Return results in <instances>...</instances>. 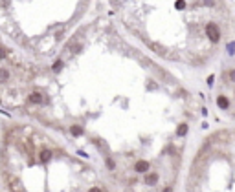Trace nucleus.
Listing matches in <instances>:
<instances>
[{
	"mask_svg": "<svg viewBox=\"0 0 235 192\" xmlns=\"http://www.w3.org/2000/svg\"><path fill=\"white\" fill-rule=\"evenodd\" d=\"M28 101H29L31 104H40V103H44V93L39 92V90H35V92H31V93L28 95Z\"/></svg>",
	"mask_w": 235,
	"mask_h": 192,
	"instance_id": "nucleus-1",
	"label": "nucleus"
},
{
	"mask_svg": "<svg viewBox=\"0 0 235 192\" xmlns=\"http://www.w3.org/2000/svg\"><path fill=\"white\" fill-rule=\"evenodd\" d=\"M134 172L147 174L149 172V161H145V159H138V161L134 163Z\"/></svg>",
	"mask_w": 235,
	"mask_h": 192,
	"instance_id": "nucleus-2",
	"label": "nucleus"
},
{
	"mask_svg": "<svg viewBox=\"0 0 235 192\" xmlns=\"http://www.w3.org/2000/svg\"><path fill=\"white\" fill-rule=\"evenodd\" d=\"M158 179H160V174H158V172H147V174H145V183H147L149 187H154V185L158 183Z\"/></svg>",
	"mask_w": 235,
	"mask_h": 192,
	"instance_id": "nucleus-3",
	"label": "nucleus"
},
{
	"mask_svg": "<svg viewBox=\"0 0 235 192\" xmlns=\"http://www.w3.org/2000/svg\"><path fill=\"white\" fill-rule=\"evenodd\" d=\"M187 132H189V124L187 123H180L176 126V137H186Z\"/></svg>",
	"mask_w": 235,
	"mask_h": 192,
	"instance_id": "nucleus-4",
	"label": "nucleus"
},
{
	"mask_svg": "<svg viewBox=\"0 0 235 192\" xmlns=\"http://www.w3.org/2000/svg\"><path fill=\"white\" fill-rule=\"evenodd\" d=\"M39 157H40V161H42V163L50 161V159H51V150H48V148H46V150H40Z\"/></svg>",
	"mask_w": 235,
	"mask_h": 192,
	"instance_id": "nucleus-5",
	"label": "nucleus"
},
{
	"mask_svg": "<svg viewBox=\"0 0 235 192\" xmlns=\"http://www.w3.org/2000/svg\"><path fill=\"white\" fill-rule=\"evenodd\" d=\"M83 126H79V124H73V126H70V134L72 135H83Z\"/></svg>",
	"mask_w": 235,
	"mask_h": 192,
	"instance_id": "nucleus-6",
	"label": "nucleus"
},
{
	"mask_svg": "<svg viewBox=\"0 0 235 192\" xmlns=\"http://www.w3.org/2000/svg\"><path fill=\"white\" fill-rule=\"evenodd\" d=\"M9 79V71L4 68V70H0V81H7Z\"/></svg>",
	"mask_w": 235,
	"mask_h": 192,
	"instance_id": "nucleus-7",
	"label": "nucleus"
},
{
	"mask_svg": "<svg viewBox=\"0 0 235 192\" xmlns=\"http://www.w3.org/2000/svg\"><path fill=\"white\" fill-rule=\"evenodd\" d=\"M61 68H62V62H61V60H57L55 64H53V68H51V70H53V71H55V73H57V71H59Z\"/></svg>",
	"mask_w": 235,
	"mask_h": 192,
	"instance_id": "nucleus-8",
	"label": "nucleus"
},
{
	"mask_svg": "<svg viewBox=\"0 0 235 192\" xmlns=\"http://www.w3.org/2000/svg\"><path fill=\"white\" fill-rule=\"evenodd\" d=\"M106 167H109L110 170H114V168H116V163L112 161V159H110V157H106Z\"/></svg>",
	"mask_w": 235,
	"mask_h": 192,
	"instance_id": "nucleus-9",
	"label": "nucleus"
},
{
	"mask_svg": "<svg viewBox=\"0 0 235 192\" xmlns=\"http://www.w3.org/2000/svg\"><path fill=\"white\" fill-rule=\"evenodd\" d=\"M88 192H103V190H101V188H99V187H92V188H90V190H88Z\"/></svg>",
	"mask_w": 235,
	"mask_h": 192,
	"instance_id": "nucleus-10",
	"label": "nucleus"
},
{
	"mask_svg": "<svg viewBox=\"0 0 235 192\" xmlns=\"http://www.w3.org/2000/svg\"><path fill=\"white\" fill-rule=\"evenodd\" d=\"M162 192H173V187H169V185H167V187H164Z\"/></svg>",
	"mask_w": 235,
	"mask_h": 192,
	"instance_id": "nucleus-11",
	"label": "nucleus"
},
{
	"mask_svg": "<svg viewBox=\"0 0 235 192\" xmlns=\"http://www.w3.org/2000/svg\"><path fill=\"white\" fill-rule=\"evenodd\" d=\"M6 53H7V51H6L4 48H0V57H2V59H4V57H6Z\"/></svg>",
	"mask_w": 235,
	"mask_h": 192,
	"instance_id": "nucleus-12",
	"label": "nucleus"
}]
</instances>
